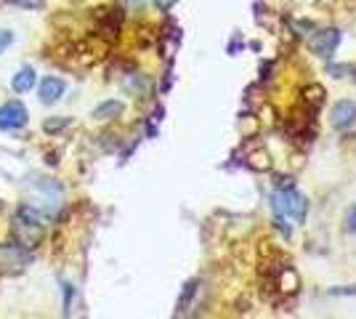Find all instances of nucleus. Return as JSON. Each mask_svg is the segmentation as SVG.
Segmentation results:
<instances>
[{"label": "nucleus", "instance_id": "obj_1", "mask_svg": "<svg viewBox=\"0 0 356 319\" xmlns=\"http://www.w3.org/2000/svg\"><path fill=\"white\" fill-rule=\"evenodd\" d=\"M274 211L284 215V218H296V221H303L306 215H309V199L303 197L300 192H296L293 186H287V189H277L274 192Z\"/></svg>", "mask_w": 356, "mask_h": 319}, {"label": "nucleus", "instance_id": "obj_2", "mask_svg": "<svg viewBox=\"0 0 356 319\" xmlns=\"http://www.w3.org/2000/svg\"><path fill=\"white\" fill-rule=\"evenodd\" d=\"M16 234H19V247H38L43 240V224L30 215L19 213L16 218Z\"/></svg>", "mask_w": 356, "mask_h": 319}, {"label": "nucleus", "instance_id": "obj_3", "mask_svg": "<svg viewBox=\"0 0 356 319\" xmlns=\"http://www.w3.org/2000/svg\"><path fill=\"white\" fill-rule=\"evenodd\" d=\"M30 120V112L22 101H8V104L0 106V128L3 131H16V128H24Z\"/></svg>", "mask_w": 356, "mask_h": 319}, {"label": "nucleus", "instance_id": "obj_4", "mask_svg": "<svg viewBox=\"0 0 356 319\" xmlns=\"http://www.w3.org/2000/svg\"><path fill=\"white\" fill-rule=\"evenodd\" d=\"M338 43H341V32L338 30H322L312 38V51L316 54V56H322V59H330V56L335 54Z\"/></svg>", "mask_w": 356, "mask_h": 319}, {"label": "nucleus", "instance_id": "obj_5", "mask_svg": "<svg viewBox=\"0 0 356 319\" xmlns=\"http://www.w3.org/2000/svg\"><path fill=\"white\" fill-rule=\"evenodd\" d=\"M330 122H332V128H338V131L351 128V125L356 122L354 101H338V104L332 106V112H330Z\"/></svg>", "mask_w": 356, "mask_h": 319}, {"label": "nucleus", "instance_id": "obj_6", "mask_svg": "<svg viewBox=\"0 0 356 319\" xmlns=\"http://www.w3.org/2000/svg\"><path fill=\"white\" fill-rule=\"evenodd\" d=\"M64 91H67V83L61 77H43V83L38 88L43 104H56L61 96H64Z\"/></svg>", "mask_w": 356, "mask_h": 319}, {"label": "nucleus", "instance_id": "obj_7", "mask_svg": "<svg viewBox=\"0 0 356 319\" xmlns=\"http://www.w3.org/2000/svg\"><path fill=\"white\" fill-rule=\"evenodd\" d=\"M11 88H14L16 93L32 91V88H35V69H32V67H22L14 75V80H11Z\"/></svg>", "mask_w": 356, "mask_h": 319}, {"label": "nucleus", "instance_id": "obj_8", "mask_svg": "<svg viewBox=\"0 0 356 319\" xmlns=\"http://www.w3.org/2000/svg\"><path fill=\"white\" fill-rule=\"evenodd\" d=\"M118 115H122V101H104V104H99L93 109V117L96 120H112Z\"/></svg>", "mask_w": 356, "mask_h": 319}, {"label": "nucleus", "instance_id": "obj_9", "mask_svg": "<svg viewBox=\"0 0 356 319\" xmlns=\"http://www.w3.org/2000/svg\"><path fill=\"white\" fill-rule=\"evenodd\" d=\"M194 290H197V279H194V282H189V285L184 288V295H181V301H178V311H176V314H184V311H186L189 301L194 298Z\"/></svg>", "mask_w": 356, "mask_h": 319}, {"label": "nucleus", "instance_id": "obj_10", "mask_svg": "<svg viewBox=\"0 0 356 319\" xmlns=\"http://www.w3.org/2000/svg\"><path fill=\"white\" fill-rule=\"evenodd\" d=\"M70 117H56V120H45L43 122V131L45 133H59V131H64L67 125H70Z\"/></svg>", "mask_w": 356, "mask_h": 319}, {"label": "nucleus", "instance_id": "obj_11", "mask_svg": "<svg viewBox=\"0 0 356 319\" xmlns=\"http://www.w3.org/2000/svg\"><path fill=\"white\" fill-rule=\"evenodd\" d=\"M346 231L356 234V205H351L348 213H346Z\"/></svg>", "mask_w": 356, "mask_h": 319}, {"label": "nucleus", "instance_id": "obj_12", "mask_svg": "<svg viewBox=\"0 0 356 319\" xmlns=\"http://www.w3.org/2000/svg\"><path fill=\"white\" fill-rule=\"evenodd\" d=\"M11 43H14V35H11L8 30H0V54L11 46Z\"/></svg>", "mask_w": 356, "mask_h": 319}, {"label": "nucleus", "instance_id": "obj_13", "mask_svg": "<svg viewBox=\"0 0 356 319\" xmlns=\"http://www.w3.org/2000/svg\"><path fill=\"white\" fill-rule=\"evenodd\" d=\"M332 295H356V288H346V290H341V288H335V290H330Z\"/></svg>", "mask_w": 356, "mask_h": 319}, {"label": "nucleus", "instance_id": "obj_14", "mask_svg": "<svg viewBox=\"0 0 356 319\" xmlns=\"http://www.w3.org/2000/svg\"><path fill=\"white\" fill-rule=\"evenodd\" d=\"M24 8H40L43 6V0H19Z\"/></svg>", "mask_w": 356, "mask_h": 319}, {"label": "nucleus", "instance_id": "obj_15", "mask_svg": "<svg viewBox=\"0 0 356 319\" xmlns=\"http://www.w3.org/2000/svg\"><path fill=\"white\" fill-rule=\"evenodd\" d=\"M131 6H144V0H131Z\"/></svg>", "mask_w": 356, "mask_h": 319}]
</instances>
